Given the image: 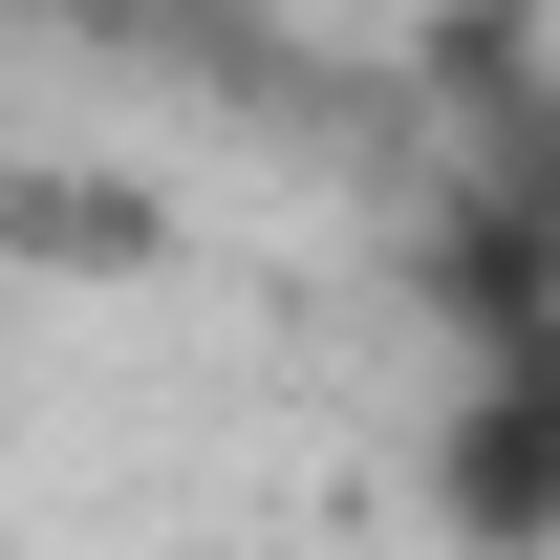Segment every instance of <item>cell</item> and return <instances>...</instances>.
I'll list each match as a JSON object with an SVG mask.
<instances>
[{"mask_svg": "<svg viewBox=\"0 0 560 560\" xmlns=\"http://www.w3.org/2000/svg\"><path fill=\"white\" fill-rule=\"evenodd\" d=\"M0 259H66V280H151L173 259V215L130 173H0Z\"/></svg>", "mask_w": 560, "mask_h": 560, "instance_id": "1", "label": "cell"}]
</instances>
